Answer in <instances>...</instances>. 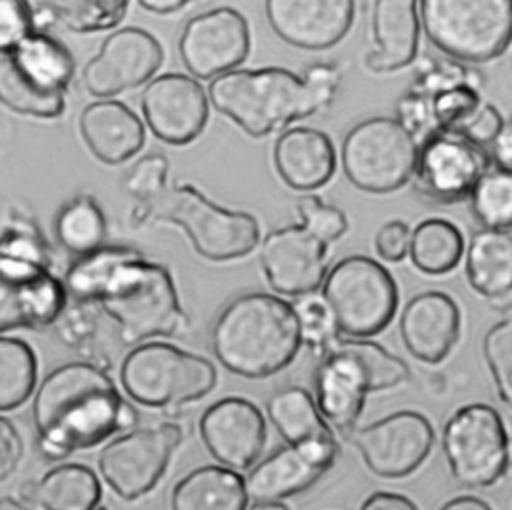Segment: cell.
<instances>
[{"instance_id":"obj_25","label":"cell","mask_w":512,"mask_h":510,"mask_svg":"<svg viewBox=\"0 0 512 510\" xmlns=\"http://www.w3.org/2000/svg\"><path fill=\"white\" fill-rule=\"evenodd\" d=\"M78 128L92 156L104 164L126 162L146 140L144 122L120 100L90 102L78 118Z\"/></svg>"},{"instance_id":"obj_16","label":"cell","mask_w":512,"mask_h":510,"mask_svg":"<svg viewBox=\"0 0 512 510\" xmlns=\"http://www.w3.org/2000/svg\"><path fill=\"white\" fill-rule=\"evenodd\" d=\"M64 280L50 266L0 258V332L46 328L68 310Z\"/></svg>"},{"instance_id":"obj_52","label":"cell","mask_w":512,"mask_h":510,"mask_svg":"<svg viewBox=\"0 0 512 510\" xmlns=\"http://www.w3.org/2000/svg\"><path fill=\"white\" fill-rule=\"evenodd\" d=\"M0 510H28L24 504H22V500H18V498H12V496H2L0 498Z\"/></svg>"},{"instance_id":"obj_28","label":"cell","mask_w":512,"mask_h":510,"mask_svg":"<svg viewBox=\"0 0 512 510\" xmlns=\"http://www.w3.org/2000/svg\"><path fill=\"white\" fill-rule=\"evenodd\" d=\"M466 278L470 288L494 308L512 310V234L480 228L466 248Z\"/></svg>"},{"instance_id":"obj_34","label":"cell","mask_w":512,"mask_h":510,"mask_svg":"<svg viewBox=\"0 0 512 510\" xmlns=\"http://www.w3.org/2000/svg\"><path fill=\"white\" fill-rule=\"evenodd\" d=\"M36 386L34 350L20 338H0V410L24 404Z\"/></svg>"},{"instance_id":"obj_30","label":"cell","mask_w":512,"mask_h":510,"mask_svg":"<svg viewBox=\"0 0 512 510\" xmlns=\"http://www.w3.org/2000/svg\"><path fill=\"white\" fill-rule=\"evenodd\" d=\"M22 500L40 510H98L102 488L96 472L84 464L64 462L22 486Z\"/></svg>"},{"instance_id":"obj_46","label":"cell","mask_w":512,"mask_h":510,"mask_svg":"<svg viewBox=\"0 0 512 510\" xmlns=\"http://www.w3.org/2000/svg\"><path fill=\"white\" fill-rule=\"evenodd\" d=\"M410 238L412 230L404 220H388L376 232V252L388 262H400L406 254H410Z\"/></svg>"},{"instance_id":"obj_35","label":"cell","mask_w":512,"mask_h":510,"mask_svg":"<svg viewBox=\"0 0 512 510\" xmlns=\"http://www.w3.org/2000/svg\"><path fill=\"white\" fill-rule=\"evenodd\" d=\"M472 216L486 230H512V172L490 168L470 194Z\"/></svg>"},{"instance_id":"obj_24","label":"cell","mask_w":512,"mask_h":510,"mask_svg":"<svg viewBox=\"0 0 512 510\" xmlns=\"http://www.w3.org/2000/svg\"><path fill=\"white\" fill-rule=\"evenodd\" d=\"M406 350L420 362H442L460 336V308L452 296L426 290L412 296L398 322Z\"/></svg>"},{"instance_id":"obj_54","label":"cell","mask_w":512,"mask_h":510,"mask_svg":"<svg viewBox=\"0 0 512 510\" xmlns=\"http://www.w3.org/2000/svg\"><path fill=\"white\" fill-rule=\"evenodd\" d=\"M510 460H512V438H510Z\"/></svg>"},{"instance_id":"obj_48","label":"cell","mask_w":512,"mask_h":510,"mask_svg":"<svg viewBox=\"0 0 512 510\" xmlns=\"http://www.w3.org/2000/svg\"><path fill=\"white\" fill-rule=\"evenodd\" d=\"M488 152H490L494 168L512 172V118L504 122L500 134L496 136V140L492 142Z\"/></svg>"},{"instance_id":"obj_51","label":"cell","mask_w":512,"mask_h":510,"mask_svg":"<svg viewBox=\"0 0 512 510\" xmlns=\"http://www.w3.org/2000/svg\"><path fill=\"white\" fill-rule=\"evenodd\" d=\"M186 4L188 2H184V0H142L140 8L150 10L154 14H170V12L184 8Z\"/></svg>"},{"instance_id":"obj_21","label":"cell","mask_w":512,"mask_h":510,"mask_svg":"<svg viewBox=\"0 0 512 510\" xmlns=\"http://www.w3.org/2000/svg\"><path fill=\"white\" fill-rule=\"evenodd\" d=\"M208 454L224 468L250 470L266 444V422L256 404L226 396L210 404L198 422Z\"/></svg>"},{"instance_id":"obj_4","label":"cell","mask_w":512,"mask_h":510,"mask_svg":"<svg viewBox=\"0 0 512 510\" xmlns=\"http://www.w3.org/2000/svg\"><path fill=\"white\" fill-rule=\"evenodd\" d=\"M216 360L232 374L268 378L284 370L302 346L296 308L268 292L232 298L210 330Z\"/></svg>"},{"instance_id":"obj_40","label":"cell","mask_w":512,"mask_h":510,"mask_svg":"<svg viewBox=\"0 0 512 510\" xmlns=\"http://www.w3.org/2000/svg\"><path fill=\"white\" fill-rule=\"evenodd\" d=\"M426 98L430 102L436 132L456 130L484 104L480 90L470 84H458Z\"/></svg>"},{"instance_id":"obj_22","label":"cell","mask_w":512,"mask_h":510,"mask_svg":"<svg viewBox=\"0 0 512 510\" xmlns=\"http://www.w3.org/2000/svg\"><path fill=\"white\" fill-rule=\"evenodd\" d=\"M264 10L272 32L286 44L326 50L348 34L356 6L350 0H268Z\"/></svg>"},{"instance_id":"obj_6","label":"cell","mask_w":512,"mask_h":510,"mask_svg":"<svg viewBox=\"0 0 512 510\" xmlns=\"http://www.w3.org/2000/svg\"><path fill=\"white\" fill-rule=\"evenodd\" d=\"M148 220L180 226L194 250L214 262L242 258L260 242V226L252 214L222 208L186 182L168 186L152 204L134 208L130 214L134 224H146Z\"/></svg>"},{"instance_id":"obj_8","label":"cell","mask_w":512,"mask_h":510,"mask_svg":"<svg viewBox=\"0 0 512 510\" xmlns=\"http://www.w3.org/2000/svg\"><path fill=\"white\" fill-rule=\"evenodd\" d=\"M426 38L460 64H484L512 44V0L418 2Z\"/></svg>"},{"instance_id":"obj_50","label":"cell","mask_w":512,"mask_h":510,"mask_svg":"<svg viewBox=\"0 0 512 510\" xmlns=\"http://www.w3.org/2000/svg\"><path fill=\"white\" fill-rule=\"evenodd\" d=\"M440 510H492L482 498L476 496H458L448 500Z\"/></svg>"},{"instance_id":"obj_33","label":"cell","mask_w":512,"mask_h":510,"mask_svg":"<svg viewBox=\"0 0 512 510\" xmlns=\"http://www.w3.org/2000/svg\"><path fill=\"white\" fill-rule=\"evenodd\" d=\"M54 234L60 246L76 258L100 250L106 240V216L98 200L90 194H76L64 202L54 218Z\"/></svg>"},{"instance_id":"obj_5","label":"cell","mask_w":512,"mask_h":510,"mask_svg":"<svg viewBox=\"0 0 512 510\" xmlns=\"http://www.w3.org/2000/svg\"><path fill=\"white\" fill-rule=\"evenodd\" d=\"M406 362L370 340L336 338L314 372V392L324 420L338 434L352 438L366 396L406 384Z\"/></svg>"},{"instance_id":"obj_43","label":"cell","mask_w":512,"mask_h":510,"mask_svg":"<svg viewBox=\"0 0 512 510\" xmlns=\"http://www.w3.org/2000/svg\"><path fill=\"white\" fill-rule=\"evenodd\" d=\"M34 30L38 28L34 22L32 2H0V50L12 48Z\"/></svg>"},{"instance_id":"obj_7","label":"cell","mask_w":512,"mask_h":510,"mask_svg":"<svg viewBox=\"0 0 512 510\" xmlns=\"http://www.w3.org/2000/svg\"><path fill=\"white\" fill-rule=\"evenodd\" d=\"M72 78V54L44 30L0 50V100L12 112L44 120L62 116Z\"/></svg>"},{"instance_id":"obj_19","label":"cell","mask_w":512,"mask_h":510,"mask_svg":"<svg viewBox=\"0 0 512 510\" xmlns=\"http://www.w3.org/2000/svg\"><path fill=\"white\" fill-rule=\"evenodd\" d=\"M208 94L202 84L180 72L152 78L140 98L146 126L166 144L182 146L200 136L208 122Z\"/></svg>"},{"instance_id":"obj_9","label":"cell","mask_w":512,"mask_h":510,"mask_svg":"<svg viewBox=\"0 0 512 510\" xmlns=\"http://www.w3.org/2000/svg\"><path fill=\"white\" fill-rule=\"evenodd\" d=\"M210 360L164 342L132 348L120 366V382L130 400L148 408L176 410L200 400L216 386Z\"/></svg>"},{"instance_id":"obj_12","label":"cell","mask_w":512,"mask_h":510,"mask_svg":"<svg viewBox=\"0 0 512 510\" xmlns=\"http://www.w3.org/2000/svg\"><path fill=\"white\" fill-rule=\"evenodd\" d=\"M442 452L458 484H496L510 462V438L498 410L484 402L458 408L442 428Z\"/></svg>"},{"instance_id":"obj_27","label":"cell","mask_w":512,"mask_h":510,"mask_svg":"<svg viewBox=\"0 0 512 510\" xmlns=\"http://www.w3.org/2000/svg\"><path fill=\"white\" fill-rule=\"evenodd\" d=\"M420 8L414 0H376L372 4L374 48L364 56L372 72H394L414 62L420 40Z\"/></svg>"},{"instance_id":"obj_3","label":"cell","mask_w":512,"mask_h":510,"mask_svg":"<svg viewBox=\"0 0 512 510\" xmlns=\"http://www.w3.org/2000/svg\"><path fill=\"white\" fill-rule=\"evenodd\" d=\"M338 86L340 68L326 62L310 66L304 76L278 66L238 68L210 80L208 98L246 134L262 138L294 120L326 110Z\"/></svg>"},{"instance_id":"obj_44","label":"cell","mask_w":512,"mask_h":510,"mask_svg":"<svg viewBox=\"0 0 512 510\" xmlns=\"http://www.w3.org/2000/svg\"><path fill=\"white\" fill-rule=\"evenodd\" d=\"M504 122L506 120L502 118L500 110L494 104L484 102L462 126H458L456 130H450V132H458L464 138H468L470 142H474L476 146L490 150V146L496 140V136L500 134Z\"/></svg>"},{"instance_id":"obj_32","label":"cell","mask_w":512,"mask_h":510,"mask_svg":"<svg viewBox=\"0 0 512 510\" xmlns=\"http://www.w3.org/2000/svg\"><path fill=\"white\" fill-rule=\"evenodd\" d=\"M464 254V238L456 224L444 218L418 222L410 238V260L428 276L452 272Z\"/></svg>"},{"instance_id":"obj_36","label":"cell","mask_w":512,"mask_h":510,"mask_svg":"<svg viewBox=\"0 0 512 510\" xmlns=\"http://www.w3.org/2000/svg\"><path fill=\"white\" fill-rule=\"evenodd\" d=\"M46 6L54 24L80 34L112 28L128 10L126 0H52Z\"/></svg>"},{"instance_id":"obj_45","label":"cell","mask_w":512,"mask_h":510,"mask_svg":"<svg viewBox=\"0 0 512 510\" xmlns=\"http://www.w3.org/2000/svg\"><path fill=\"white\" fill-rule=\"evenodd\" d=\"M94 304H86V302H78L76 306L68 308L64 312V316L60 318V338L68 344V346H76L82 348L84 344H88L98 328V316H94V312L90 310Z\"/></svg>"},{"instance_id":"obj_23","label":"cell","mask_w":512,"mask_h":510,"mask_svg":"<svg viewBox=\"0 0 512 510\" xmlns=\"http://www.w3.org/2000/svg\"><path fill=\"white\" fill-rule=\"evenodd\" d=\"M340 452L282 446L256 462L244 476L248 498L254 502H282L314 486L338 460Z\"/></svg>"},{"instance_id":"obj_49","label":"cell","mask_w":512,"mask_h":510,"mask_svg":"<svg viewBox=\"0 0 512 510\" xmlns=\"http://www.w3.org/2000/svg\"><path fill=\"white\" fill-rule=\"evenodd\" d=\"M360 510H418V506L404 494L396 492H374L370 494Z\"/></svg>"},{"instance_id":"obj_1","label":"cell","mask_w":512,"mask_h":510,"mask_svg":"<svg viewBox=\"0 0 512 510\" xmlns=\"http://www.w3.org/2000/svg\"><path fill=\"white\" fill-rule=\"evenodd\" d=\"M64 286L74 302L98 304L116 322L124 344L184 336L190 328L168 268L130 246H102L76 258Z\"/></svg>"},{"instance_id":"obj_17","label":"cell","mask_w":512,"mask_h":510,"mask_svg":"<svg viewBox=\"0 0 512 510\" xmlns=\"http://www.w3.org/2000/svg\"><path fill=\"white\" fill-rule=\"evenodd\" d=\"M178 52L194 78H218L246 60L250 28L234 8H214L190 18L178 38Z\"/></svg>"},{"instance_id":"obj_14","label":"cell","mask_w":512,"mask_h":510,"mask_svg":"<svg viewBox=\"0 0 512 510\" xmlns=\"http://www.w3.org/2000/svg\"><path fill=\"white\" fill-rule=\"evenodd\" d=\"M490 166L492 158L486 148L458 132L438 130L420 142L412 180L422 198L454 204L470 198Z\"/></svg>"},{"instance_id":"obj_2","label":"cell","mask_w":512,"mask_h":510,"mask_svg":"<svg viewBox=\"0 0 512 510\" xmlns=\"http://www.w3.org/2000/svg\"><path fill=\"white\" fill-rule=\"evenodd\" d=\"M138 414L122 398L106 366L68 362L44 376L34 400L32 422L38 452L62 460L90 450L118 432L136 428Z\"/></svg>"},{"instance_id":"obj_31","label":"cell","mask_w":512,"mask_h":510,"mask_svg":"<svg viewBox=\"0 0 512 510\" xmlns=\"http://www.w3.org/2000/svg\"><path fill=\"white\" fill-rule=\"evenodd\" d=\"M244 478L220 464L194 468L170 494V510H248Z\"/></svg>"},{"instance_id":"obj_26","label":"cell","mask_w":512,"mask_h":510,"mask_svg":"<svg viewBox=\"0 0 512 510\" xmlns=\"http://www.w3.org/2000/svg\"><path fill=\"white\" fill-rule=\"evenodd\" d=\"M272 160L280 180L298 192L324 186L336 170L332 140L322 130L308 126L284 130L274 142Z\"/></svg>"},{"instance_id":"obj_15","label":"cell","mask_w":512,"mask_h":510,"mask_svg":"<svg viewBox=\"0 0 512 510\" xmlns=\"http://www.w3.org/2000/svg\"><path fill=\"white\" fill-rule=\"evenodd\" d=\"M350 440L372 474L404 478L428 458L434 444V428L424 414L398 410L356 428Z\"/></svg>"},{"instance_id":"obj_53","label":"cell","mask_w":512,"mask_h":510,"mask_svg":"<svg viewBox=\"0 0 512 510\" xmlns=\"http://www.w3.org/2000/svg\"><path fill=\"white\" fill-rule=\"evenodd\" d=\"M248 510H288L282 502H254Z\"/></svg>"},{"instance_id":"obj_42","label":"cell","mask_w":512,"mask_h":510,"mask_svg":"<svg viewBox=\"0 0 512 510\" xmlns=\"http://www.w3.org/2000/svg\"><path fill=\"white\" fill-rule=\"evenodd\" d=\"M296 210L302 226L324 244L336 242L348 230V220L344 212L332 204H326L314 194L302 196L296 202Z\"/></svg>"},{"instance_id":"obj_47","label":"cell","mask_w":512,"mask_h":510,"mask_svg":"<svg viewBox=\"0 0 512 510\" xmlns=\"http://www.w3.org/2000/svg\"><path fill=\"white\" fill-rule=\"evenodd\" d=\"M22 458V440L12 422L0 418V480H8Z\"/></svg>"},{"instance_id":"obj_38","label":"cell","mask_w":512,"mask_h":510,"mask_svg":"<svg viewBox=\"0 0 512 510\" xmlns=\"http://www.w3.org/2000/svg\"><path fill=\"white\" fill-rule=\"evenodd\" d=\"M482 354L498 398L512 410V310L486 330L482 338Z\"/></svg>"},{"instance_id":"obj_41","label":"cell","mask_w":512,"mask_h":510,"mask_svg":"<svg viewBox=\"0 0 512 510\" xmlns=\"http://www.w3.org/2000/svg\"><path fill=\"white\" fill-rule=\"evenodd\" d=\"M294 308L300 318L302 344L320 358L326 352V348L338 338V328L326 302L322 300V296L310 294L302 296L294 304Z\"/></svg>"},{"instance_id":"obj_18","label":"cell","mask_w":512,"mask_h":510,"mask_svg":"<svg viewBox=\"0 0 512 510\" xmlns=\"http://www.w3.org/2000/svg\"><path fill=\"white\" fill-rule=\"evenodd\" d=\"M160 42L142 28L128 26L112 32L100 52L82 68V84L88 94L112 100V96L148 82L162 66Z\"/></svg>"},{"instance_id":"obj_13","label":"cell","mask_w":512,"mask_h":510,"mask_svg":"<svg viewBox=\"0 0 512 510\" xmlns=\"http://www.w3.org/2000/svg\"><path fill=\"white\" fill-rule=\"evenodd\" d=\"M180 442L174 422L136 426L100 450L98 472L118 498L136 500L158 484Z\"/></svg>"},{"instance_id":"obj_39","label":"cell","mask_w":512,"mask_h":510,"mask_svg":"<svg viewBox=\"0 0 512 510\" xmlns=\"http://www.w3.org/2000/svg\"><path fill=\"white\" fill-rule=\"evenodd\" d=\"M122 190L136 200L134 208H146L168 190V160L152 152L138 158L122 176Z\"/></svg>"},{"instance_id":"obj_29","label":"cell","mask_w":512,"mask_h":510,"mask_svg":"<svg viewBox=\"0 0 512 510\" xmlns=\"http://www.w3.org/2000/svg\"><path fill=\"white\" fill-rule=\"evenodd\" d=\"M270 424L290 446L340 452L332 426L324 420L316 398L302 386H286L266 402Z\"/></svg>"},{"instance_id":"obj_11","label":"cell","mask_w":512,"mask_h":510,"mask_svg":"<svg viewBox=\"0 0 512 510\" xmlns=\"http://www.w3.org/2000/svg\"><path fill=\"white\" fill-rule=\"evenodd\" d=\"M418 148V140L398 118L372 116L346 132L342 168L356 188L388 194L414 178Z\"/></svg>"},{"instance_id":"obj_37","label":"cell","mask_w":512,"mask_h":510,"mask_svg":"<svg viewBox=\"0 0 512 510\" xmlns=\"http://www.w3.org/2000/svg\"><path fill=\"white\" fill-rule=\"evenodd\" d=\"M0 258L50 266V248L30 216L16 210L6 214L0 240Z\"/></svg>"},{"instance_id":"obj_10","label":"cell","mask_w":512,"mask_h":510,"mask_svg":"<svg viewBox=\"0 0 512 510\" xmlns=\"http://www.w3.org/2000/svg\"><path fill=\"white\" fill-rule=\"evenodd\" d=\"M338 334L368 340L382 332L398 308V286L376 260L354 254L338 260L322 284Z\"/></svg>"},{"instance_id":"obj_20","label":"cell","mask_w":512,"mask_h":510,"mask_svg":"<svg viewBox=\"0 0 512 510\" xmlns=\"http://www.w3.org/2000/svg\"><path fill=\"white\" fill-rule=\"evenodd\" d=\"M326 246L302 224L268 232L260 246V266L272 290L286 296L314 294L328 276Z\"/></svg>"}]
</instances>
